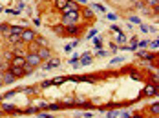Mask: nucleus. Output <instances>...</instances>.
<instances>
[{
  "label": "nucleus",
  "mask_w": 159,
  "mask_h": 118,
  "mask_svg": "<svg viewBox=\"0 0 159 118\" xmlns=\"http://www.w3.org/2000/svg\"><path fill=\"white\" fill-rule=\"evenodd\" d=\"M82 16H84L86 20H93V18H95V16H93V11H92V9H84V11H82Z\"/></svg>",
  "instance_id": "6ab92c4d"
},
{
  "label": "nucleus",
  "mask_w": 159,
  "mask_h": 118,
  "mask_svg": "<svg viewBox=\"0 0 159 118\" xmlns=\"http://www.w3.org/2000/svg\"><path fill=\"white\" fill-rule=\"evenodd\" d=\"M68 2H70V0H55V7H57L59 11H62V9L68 6Z\"/></svg>",
  "instance_id": "2eb2a0df"
},
{
  "label": "nucleus",
  "mask_w": 159,
  "mask_h": 118,
  "mask_svg": "<svg viewBox=\"0 0 159 118\" xmlns=\"http://www.w3.org/2000/svg\"><path fill=\"white\" fill-rule=\"evenodd\" d=\"M51 85V80H44L42 84H40V87H50Z\"/></svg>",
  "instance_id": "c9c22d12"
},
{
  "label": "nucleus",
  "mask_w": 159,
  "mask_h": 118,
  "mask_svg": "<svg viewBox=\"0 0 159 118\" xmlns=\"http://www.w3.org/2000/svg\"><path fill=\"white\" fill-rule=\"evenodd\" d=\"M6 13H11V15H18V11H13V9H6Z\"/></svg>",
  "instance_id": "c03bdc74"
},
{
  "label": "nucleus",
  "mask_w": 159,
  "mask_h": 118,
  "mask_svg": "<svg viewBox=\"0 0 159 118\" xmlns=\"http://www.w3.org/2000/svg\"><path fill=\"white\" fill-rule=\"evenodd\" d=\"M35 36H37V31H33V29H24V31L20 33V42L31 44V42L35 40Z\"/></svg>",
  "instance_id": "f03ea898"
},
{
  "label": "nucleus",
  "mask_w": 159,
  "mask_h": 118,
  "mask_svg": "<svg viewBox=\"0 0 159 118\" xmlns=\"http://www.w3.org/2000/svg\"><path fill=\"white\" fill-rule=\"evenodd\" d=\"M79 22H81V11L66 13V15H62V18H60V24H62V26H73V24H79Z\"/></svg>",
  "instance_id": "f257e3e1"
},
{
  "label": "nucleus",
  "mask_w": 159,
  "mask_h": 118,
  "mask_svg": "<svg viewBox=\"0 0 159 118\" xmlns=\"http://www.w3.org/2000/svg\"><path fill=\"white\" fill-rule=\"evenodd\" d=\"M150 45H152V47H154V51H157V47H159V40H157V38H155V40H154V42H152V44H150Z\"/></svg>",
  "instance_id": "72a5a7b5"
},
{
  "label": "nucleus",
  "mask_w": 159,
  "mask_h": 118,
  "mask_svg": "<svg viewBox=\"0 0 159 118\" xmlns=\"http://www.w3.org/2000/svg\"><path fill=\"white\" fill-rule=\"evenodd\" d=\"M146 45H148V42H146V40H141V42L137 44V47H146Z\"/></svg>",
  "instance_id": "58836bf2"
},
{
  "label": "nucleus",
  "mask_w": 159,
  "mask_h": 118,
  "mask_svg": "<svg viewBox=\"0 0 159 118\" xmlns=\"http://www.w3.org/2000/svg\"><path fill=\"white\" fill-rule=\"evenodd\" d=\"M93 45H95V49H101V47H102V44H101V38H95V40H93Z\"/></svg>",
  "instance_id": "2f4dec72"
},
{
  "label": "nucleus",
  "mask_w": 159,
  "mask_h": 118,
  "mask_svg": "<svg viewBox=\"0 0 159 118\" xmlns=\"http://www.w3.org/2000/svg\"><path fill=\"white\" fill-rule=\"evenodd\" d=\"M146 4L152 7H159V0H146Z\"/></svg>",
  "instance_id": "c756f323"
},
{
  "label": "nucleus",
  "mask_w": 159,
  "mask_h": 118,
  "mask_svg": "<svg viewBox=\"0 0 159 118\" xmlns=\"http://www.w3.org/2000/svg\"><path fill=\"white\" fill-rule=\"evenodd\" d=\"M15 93H17V89H15V91H8V93H4V94H2V96H0V98H4V100H8V98H11V96H13Z\"/></svg>",
  "instance_id": "bb28decb"
},
{
  "label": "nucleus",
  "mask_w": 159,
  "mask_h": 118,
  "mask_svg": "<svg viewBox=\"0 0 159 118\" xmlns=\"http://www.w3.org/2000/svg\"><path fill=\"white\" fill-rule=\"evenodd\" d=\"M0 109H2L4 113H13L15 111V105L13 104H0Z\"/></svg>",
  "instance_id": "dca6fc26"
},
{
  "label": "nucleus",
  "mask_w": 159,
  "mask_h": 118,
  "mask_svg": "<svg viewBox=\"0 0 159 118\" xmlns=\"http://www.w3.org/2000/svg\"><path fill=\"white\" fill-rule=\"evenodd\" d=\"M95 35H97V29H92V31H90V33H88V38H93Z\"/></svg>",
  "instance_id": "4c0bfd02"
},
{
  "label": "nucleus",
  "mask_w": 159,
  "mask_h": 118,
  "mask_svg": "<svg viewBox=\"0 0 159 118\" xmlns=\"http://www.w3.org/2000/svg\"><path fill=\"white\" fill-rule=\"evenodd\" d=\"M106 18L113 22V20H115V18H117V15H115V13H108V15H106Z\"/></svg>",
  "instance_id": "473e14b6"
},
{
  "label": "nucleus",
  "mask_w": 159,
  "mask_h": 118,
  "mask_svg": "<svg viewBox=\"0 0 159 118\" xmlns=\"http://www.w3.org/2000/svg\"><path fill=\"white\" fill-rule=\"evenodd\" d=\"M121 62H123V58H113L112 60V64H121Z\"/></svg>",
  "instance_id": "a19ab883"
},
{
  "label": "nucleus",
  "mask_w": 159,
  "mask_h": 118,
  "mask_svg": "<svg viewBox=\"0 0 159 118\" xmlns=\"http://www.w3.org/2000/svg\"><path fill=\"white\" fill-rule=\"evenodd\" d=\"M79 33V26L73 24V26H66V35H77Z\"/></svg>",
  "instance_id": "9b49d317"
},
{
  "label": "nucleus",
  "mask_w": 159,
  "mask_h": 118,
  "mask_svg": "<svg viewBox=\"0 0 159 118\" xmlns=\"http://www.w3.org/2000/svg\"><path fill=\"white\" fill-rule=\"evenodd\" d=\"M17 78L9 73V71H8V73H4V76H2V84H13Z\"/></svg>",
  "instance_id": "9d476101"
},
{
  "label": "nucleus",
  "mask_w": 159,
  "mask_h": 118,
  "mask_svg": "<svg viewBox=\"0 0 159 118\" xmlns=\"http://www.w3.org/2000/svg\"><path fill=\"white\" fill-rule=\"evenodd\" d=\"M130 116H132L130 113H123V118H130Z\"/></svg>",
  "instance_id": "49530a36"
},
{
  "label": "nucleus",
  "mask_w": 159,
  "mask_h": 118,
  "mask_svg": "<svg viewBox=\"0 0 159 118\" xmlns=\"http://www.w3.org/2000/svg\"><path fill=\"white\" fill-rule=\"evenodd\" d=\"M59 65H60V60L53 58V60H50L46 65H44V69H53V67H59Z\"/></svg>",
  "instance_id": "ddd939ff"
},
{
  "label": "nucleus",
  "mask_w": 159,
  "mask_h": 118,
  "mask_svg": "<svg viewBox=\"0 0 159 118\" xmlns=\"http://www.w3.org/2000/svg\"><path fill=\"white\" fill-rule=\"evenodd\" d=\"M8 42H9V44H15V45H17V44L20 42V35H8Z\"/></svg>",
  "instance_id": "f3484780"
},
{
  "label": "nucleus",
  "mask_w": 159,
  "mask_h": 118,
  "mask_svg": "<svg viewBox=\"0 0 159 118\" xmlns=\"http://www.w3.org/2000/svg\"><path fill=\"white\" fill-rule=\"evenodd\" d=\"M37 116L38 118H53V114H50V113H40V111L37 113Z\"/></svg>",
  "instance_id": "c85d7f7f"
},
{
  "label": "nucleus",
  "mask_w": 159,
  "mask_h": 118,
  "mask_svg": "<svg viewBox=\"0 0 159 118\" xmlns=\"http://www.w3.org/2000/svg\"><path fill=\"white\" fill-rule=\"evenodd\" d=\"M22 69H24V75H26V76L31 75L33 71H35V67H31V65H28V64H24V67H22Z\"/></svg>",
  "instance_id": "412c9836"
},
{
  "label": "nucleus",
  "mask_w": 159,
  "mask_h": 118,
  "mask_svg": "<svg viewBox=\"0 0 159 118\" xmlns=\"http://www.w3.org/2000/svg\"><path fill=\"white\" fill-rule=\"evenodd\" d=\"M53 31H55L57 35H66V26L59 24V26H55V27H53Z\"/></svg>",
  "instance_id": "a211bd4d"
},
{
  "label": "nucleus",
  "mask_w": 159,
  "mask_h": 118,
  "mask_svg": "<svg viewBox=\"0 0 159 118\" xmlns=\"http://www.w3.org/2000/svg\"><path fill=\"white\" fill-rule=\"evenodd\" d=\"M126 40H128V36H126L124 33H117V42H119V44H124Z\"/></svg>",
  "instance_id": "b1692460"
},
{
  "label": "nucleus",
  "mask_w": 159,
  "mask_h": 118,
  "mask_svg": "<svg viewBox=\"0 0 159 118\" xmlns=\"http://www.w3.org/2000/svg\"><path fill=\"white\" fill-rule=\"evenodd\" d=\"M130 118H145V116H143V114H139V113H137V114H133V116H130Z\"/></svg>",
  "instance_id": "a18cd8bd"
},
{
  "label": "nucleus",
  "mask_w": 159,
  "mask_h": 118,
  "mask_svg": "<svg viewBox=\"0 0 159 118\" xmlns=\"http://www.w3.org/2000/svg\"><path fill=\"white\" fill-rule=\"evenodd\" d=\"M117 116H119V113H117V111H110V113L106 114V118H117Z\"/></svg>",
  "instance_id": "7c9ffc66"
},
{
  "label": "nucleus",
  "mask_w": 159,
  "mask_h": 118,
  "mask_svg": "<svg viewBox=\"0 0 159 118\" xmlns=\"http://www.w3.org/2000/svg\"><path fill=\"white\" fill-rule=\"evenodd\" d=\"M37 45H40V47H48V40L46 38H42V36H35V40H33Z\"/></svg>",
  "instance_id": "4468645a"
},
{
  "label": "nucleus",
  "mask_w": 159,
  "mask_h": 118,
  "mask_svg": "<svg viewBox=\"0 0 159 118\" xmlns=\"http://www.w3.org/2000/svg\"><path fill=\"white\" fill-rule=\"evenodd\" d=\"M93 9H95V11H104V7H102L101 4H93Z\"/></svg>",
  "instance_id": "e433bc0d"
},
{
  "label": "nucleus",
  "mask_w": 159,
  "mask_h": 118,
  "mask_svg": "<svg viewBox=\"0 0 159 118\" xmlns=\"http://www.w3.org/2000/svg\"><path fill=\"white\" fill-rule=\"evenodd\" d=\"M22 31H24L22 26H9V35H20Z\"/></svg>",
  "instance_id": "f8f14e48"
},
{
  "label": "nucleus",
  "mask_w": 159,
  "mask_h": 118,
  "mask_svg": "<svg viewBox=\"0 0 159 118\" xmlns=\"http://www.w3.org/2000/svg\"><path fill=\"white\" fill-rule=\"evenodd\" d=\"M110 29H112V31H113V33H121V29H119V27H117V26H112V27H110Z\"/></svg>",
  "instance_id": "ea45409f"
},
{
  "label": "nucleus",
  "mask_w": 159,
  "mask_h": 118,
  "mask_svg": "<svg viewBox=\"0 0 159 118\" xmlns=\"http://www.w3.org/2000/svg\"><path fill=\"white\" fill-rule=\"evenodd\" d=\"M2 85H4V84H2V82H0V87H2Z\"/></svg>",
  "instance_id": "09e8293b"
},
{
  "label": "nucleus",
  "mask_w": 159,
  "mask_h": 118,
  "mask_svg": "<svg viewBox=\"0 0 159 118\" xmlns=\"http://www.w3.org/2000/svg\"><path fill=\"white\" fill-rule=\"evenodd\" d=\"M97 56H106V51H101V49H99V51H97Z\"/></svg>",
  "instance_id": "37998d69"
},
{
  "label": "nucleus",
  "mask_w": 159,
  "mask_h": 118,
  "mask_svg": "<svg viewBox=\"0 0 159 118\" xmlns=\"http://www.w3.org/2000/svg\"><path fill=\"white\" fill-rule=\"evenodd\" d=\"M24 64H26L24 56H13L11 58V65H15V67H24Z\"/></svg>",
  "instance_id": "6e6552de"
},
{
  "label": "nucleus",
  "mask_w": 159,
  "mask_h": 118,
  "mask_svg": "<svg viewBox=\"0 0 159 118\" xmlns=\"http://www.w3.org/2000/svg\"><path fill=\"white\" fill-rule=\"evenodd\" d=\"M0 31H4L6 35H9V24H0Z\"/></svg>",
  "instance_id": "cd10ccee"
},
{
  "label": "nucleus",
  "mask_w": 159,
  "mask_h": 118,
  "mask_svg": "<svg viewBox=\"0 0 159 118\" xmlns=\"http://www.w3.org/2000/svg\"><path fill=\"white\" fill-rule=\"evenodd\" d=\"M35 107H37V111H42V109H48V102H38V104H37Z\"/></svg>",
  "instance_id": "a878e982"
},
{
  "label": "nucleus",
  "mask_w": 159,
  "mask_h": 118,
  "mask_svg": "<svg viewBox=\"0 0 159 118\" xmlns=\"http://www.w3.org/2000/svg\"><path fill=\"white\" fill-rule=\"evenodd\" d=\"M38 49H40V45H37L35 42H31V45H29V49H28V53H38Z\"/></svg>",
  "instance_id": "aec40b11"
},
{
  "label": "nucleus",
  "mask_w": 159,
  "mask_h": 118,
  "mask_svg": "<svg viewBox=\"0 0 159 118\" xmlns=\"http://www.w3.org/2000/svg\"><path fill=\"white\" fill-rule=\"evenodd\" d=\"M150 113H154V114L157 116V113H159V104H157V102H154V104L150 105Z\"/></svg>",
  "instance_id": "393cba45"
},
{
  "label": "nucleus",
  "mask_w": 159,
  "mask_h": 118,
  "mask_svg": "<svg viewBox=\"0 0 159 118\" xmlns=\"http://www.w3.org/2000/svg\"><path fill=\"white\" fill-rule=\"evenodd\" d=\"M135 7H139V9H145V4H143V2H137V4H135Z\"/></svg>",
  "instance_id": "79ce46f5"
},
{
  "label": "nucleus",
  "mask_w": 159,
  "mask_h": 118,
  "mask_svg": "<svg viewBox=\"0 0 159 118\" xmlns=\"http://www.w3.org/2000/svg\"><path fill=\"white\" fill-rule=\"evenodd\" d=\"M92 62H93V56L90 55V53H84V55L79 58V65H90Z\"/></svg>",
  "instance_id": "0eeeda50"
},
{
  "label": "nucleus",
  "mask_w": 159,
  "mask_h": 118,
  "mask_svg": "<svg viewBox=\"0 0 159 118\" xmlns=\"http://www.w3.org/2000/svg\"><path fill=\"white\" fill-rule=\"evenodd\" d=\"M24 58H26V64H28V65H31V67H35V69H37V67L40 65V62H42V60H40V56H38L37 53H28Z\"/></svg>",
  "instance_id": "7ed1b4c3"
},
{
  "label": "nucleus",
  "mask_w": 159,
  "mask_h": 118,
  "mask_svg": "<svg viewBox=\"0 0 159 118\" xmlns=\"http://www.w3.org/2000/svg\"><path fill=\"white\" fill-rule=\"evenodd\" d=\"M24 93L26 94H37L38 93V87H24Z\"/></svg>",
  "instance_id": "5701e85b"
},
{
  "label": "nucleus",
  "mask_w": 159,
  "mask_h": 118,
  "mask_svg": "<svg viewBox=\"0 0 159 118\" xmlns=\"http://www.w3.org/2000/svg\"><path fill=\"white\" fill-rule=\"evenodd\" d=\"M37 55L40 56V60H48V58L51 56V53H50V49H48V47H40Z\"/></svg>",
  "instance_id": "1a4fd4ad"
},
{
  "label": "nucleus",
  "mask_w": 159,
  "mask_h": 118,
  "mask_svg": "<svg viewBox=\"0 0 159 118\" xmlns=\"http://www.w3.org/2000/svg\"><path fill=\"white\" fill-rule=\"evenodd\" d=\"M2 76H4V71H0V82H2Z\"/></svg>",
  "instance_id": "de8ad7c7"
},
{
  "label": "nucleus",
  "mask_w": 159,
  "mask_h": 118,
  "mask_svg": "<svg viewBox=\"0 0 159 118\" xmlns=\"http://www.w3.org/2000/svg\"><path fill=\"white\" fill-rule=\"evenodd\" d=\"M9 73H11L15 78H22V76H26V75H24V69H22V67H15V65H9Z\"/></svg>",
  "instance_id": "39448f33"
},
{
  "label": "nucleus",
  "mask_w": 159,
  "mask_h": 118,
  "mask_svg": "<svg viewBox=\"0 0 159 118\" xmlns=\"http://www.w3.org/2000/svg\"><path fill=\"white\" fill-rule=\"evenodd\" d=\"M64 80H66V76H57V78H53V80H51V85H60Z\"/></svg>",
  "instance_id": "4be33fe9"
},
{
  "label": "nucleus",
  "mask_w": 159,
  "mask_h": 118,
  "mask_svg": "<svg viewBox=\"0 0 159 118\" xmlns=\"http://www.w3.org/2000/svg\"><path fill=\"white\" fill-rule=\"evenodd\" d=\"M157 94V85L155 84H148L143 91V96H155Z\"/></svg>",
  "instance_id": "20e7f679"
},
{
  "label": "nucleus",
  "mask_w": 159,
  "mask_h": 118,
  "mask_svg": "<svg viewBox=\"0 0 159 118\" xmlns=\"http://www.w3.org/2000/svg\"><path fill=\"white\" fill-rule=\"evenodd\" d=\"M73 11H79V4H77V2H72V0H70V2H68V6L62 9V15H66V13H73Z\"/></svg>",
  "instance_id": "423d86ee"
},
{
  "label": "nucleus",
  "mask_w": 159,
  "mask_h": 118,
  "mask_svg": "<svg viewBox=\"0 0 159 118\" xmlns=\"http://www.w3.org/2000/svg\"><path fill=\"white\" fill-rule=\"evenodd\" d=\"M130 22H133V24H139V26H141V20H139L137 16H130Z\"/></svg>",
  "instance_id": "f704fd0d"
}]
</instances>
